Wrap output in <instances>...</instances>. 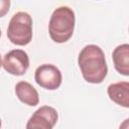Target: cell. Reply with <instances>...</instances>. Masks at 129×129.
Returning a JSON list of instances; mask_svg holds the SVG:
<instances>
[{"label": "cell", "mask_w": 129, "mask_h": 129, "mask_svg": "<svg viewBox=\"0 0 129 129\" xmlns=\"http://www.w3.org/2000/svg\"><path fill=\"white\" fill-rule=\"evenodd\" d=\"M7 37L15 45H26L32 39V18L27 12L15 13L9 21Z\"/></svg>", "instance_id": "cell-3"}, {"label": "cell", "mask_w": 129, "mask_h": 129, "mask_svg": "<svg viewBox=\"0 0 129 129\" xmlns=\"http://www.w3.org/2000/svg\"><path fill=\"white\" fill-rule=\"evenodd\" d=\"M58 119L57 112L50 106H42L38 108L29 118L26 128L27 129H51L54 127Z\"/></svg>", "instance_id": "cell-6"}, {"label": "cell", "mask_w": 129, "mask_h": 129, "mask_svg": "<svg viewBox=\"0 0 129 129\" xmlns=\"http://www.w3.org/2000/svg\"><path fill=\"white\" fill-rule=\"evenodd\" d=\"M0 127H1V119H0Z\"/></svg>", "instance_id": "cell-12"}, {"label": "cell", "mask_w": 129, "mask_h": 129, "mask_svg": "<svg viewBox=\"0 0 129 129\" xmlns=\"http://www.w3.org/2000/svg\"><path fill=\"white\" fill-rule=\"evenodd\" d=\"M108 96L111 101L124 108H129V83L119 82L108 87Z\"/></svg>", "instance_id": "cell-7"}, {"label": "cell", "mask_w": 129, "mask_h": 129, "mask_svg": "<svg viewBox=\"0 0 129 129\" xmlns=\"http://www.w3.org/2000/svg\"><path fill=\"white\" fill-rule=\"evenodd\" d=\"M2 67V59H1V55H0V68Z\"/></svg>", "instance_id": "cell-11"}, {"label": "cell", "mask_w": 129, "mask_h": 129, "mask_svg": "<svg viewBox=\"0 0 129 129\" xmlns=\"http://www.w3.org/2000/svg\"><path fill=\"white\" fill-rule=\"evenodd\" d=\"M10 9V0H0V17L5 16Z\"/></svg>", "instance_id": "cell-10"}, {"label": "cell", "mask_w": 129, "mask_h": 129, "mask_svg": "<svg viewBox=\"0 0 129 129\" xmlns=\"http://www.w3.org/2000/svg\"><path fill=\"white\" fill-rule=\"evenodd\" d=\"M34 80L41 88L53 91L59 88L62 81V76L58 68L53 64L44 63L35 70Z\"/></svg>", "instance_id": "cell-4"}, {"label": "cell", "mask_w": 129, "mask_h": 129, "mask_svg": "<svg viewBox=\"0 0 129 129\" xmlns=\"http://www.w3.org/2000/svg\"><path fill=\"white\" fill-rule=\"evenodd\" d=\"M75 12L68 6L56 8L49 19L48 33L50 38L56 43L67 42L74 34L75 30Z\"/></svg>", "instance_id": "cell-2"}, {"label": "cell", "mask_w": 129, "mask_h": 129, "mask_svg": "<svg viewBox=\"0 0 129 129\" xmlns=\"http://www.w3.org/2000/svg\"><path fill=\"white\" fill-rule=\"evenodd\" d=\"M78 63L83 78L88 83L101 84L108 74L105 53L96 44H88L80 51Z\"/></svg>", "instance_id": "cell-1"}, {"label": "cell", "mask_w": 129, "mask_h": 129, "mask_svg": "<svg viewBox=\"0 0 129 129\" xmlns=\"http://www.w3.org/2000/svg\"><path fill=\"white\" fill-rule=\"evenodd\" d=\"M112 59L115 70L123 75L129 76V44L124 43L118 45L112 53Z\"/></svg>", "instance_id": "cell-9"}, {"label": "cell", "mask_w": 129, "mask_h": 129, "mask_svg": "<svg viewBox=\"0 0 129 129\" xmlns=\"http://www.w3.org/2000/svg\"><path fill=\"white\" fill-rule=\"evenodd\" d=\"M4 70L13 76H23L29 68L28 54L22 49H12L3 58Z\"/></svg>", "instance_id": "cell-5"}, {"label": "cell", "mask_w": 129, "mask_h": 129, "mask_svg": "<svg viewBox=\"0 0 129 129\" xmlns=\"http://www.w3.org/2000/svg\"><path fill=\"white\" fill-rule=\"evenodd\" d=\"M0 36H1V29H0Z\"/></svg>", "instance_id": "cell-13"}, {"label": "cell", "mask_w": 129, "mask_h": 129, "mask_svg": "<svg viewBox=\"0 0 129 129\" xmlns=\"http://www.w3.org/2000/svg\"><path fill=\"white\" fill-rule=\"evenodd\" d=\"M15 94L19 101L25 105L34 107L39 103V96L37 91L31 84L27 82H18L15 86Z\"/></svg>", "instance_id": "cell-8"}]
</instances>
